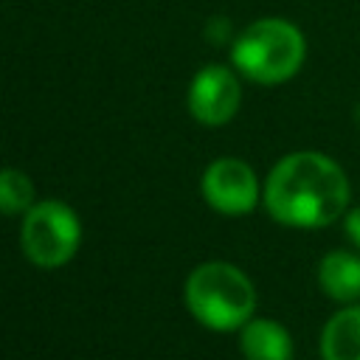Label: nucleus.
Wrapping results in <instances>:
<instances>
[{
  "label": "nucleus",
  "mask_w": 360,
  "mask_h": 360,
  "mask_svg": "<svg viewBox=\"0 0 360 360\" xmlns=\"http://www.w3.org/2000/svg\"><path fill=\"white\" fill-rule=\"evenodd\" d=\"M20 245L28 262L45 270L68 264L82 245V222L62 200H39L22 214Z\"/></svg>",
  "instance_id": "4"
},
{
  "label": "nucleus",
  "mask_w": 360,
  "mask_h": 360,
  "mask_svg": "<svg viewBox=\"0 0 360 360\" xmlns=\"http://www.w3.org/2000/svg\"><path fill=\"white\" fill-rule=\"evenodd\" d=\"M239 352L245 360H292V335L273 318H250L239 329Z\"/></svg>",
  "instance_id": "8"
},
{
  "label": "nucleus",
  "mask_w": 360,
  "mask_h": 360,
  "mask_svg": "<svg viewBox=\"0 0 360 360\" xmlns=\"http://www.w3.org/2000/svg\"><path fill=\"white\" fill-rule=\"evenodd\" d=\"M34 202L31 177L20 169H0V214H25Z\"/></svg>",
  "instance_id": "10"
},
{
  "label": "nucleus",
  "mask_w": 360,
  "mask_h": 360,
  "mask_svg": "<svg viewBox=\"0 0 360 360\" xmlns=\"http://www.w3.org/2000/svg\"><path fill=\"white\" fill-rule=\"evenodd\" d=\"M318 287L338 304L360 301V250H329L318 262Z\"/></svg>",
  "instance_id": "7"
},
{
  "label": "nucleus",
  "mask_w": 360,
  "mask_h": 360,
  "mask_svg": "<svg viewBox=\"0 0 360 360\" xmlns=\"http://www.w3.org/2000/svg\"><path fill=\"white\" fill-rule=\"evenodd\" d=\"M200 191L205 202L225 217L250 214L262 200L256 172L239 158H217L214 163H208L200 180Z\"/></svg>",
  "instance_id": "5"
},
{
  "label": "nucleus",
  "mask_w": 360,
  "mask_h": 360,
  "mask_svg": "<svg viewBox=\"0 0 360 360\" xmlns=\"http://www.w3.org/2000/svg\"><path fill=\"white\" fill-rule=\"evenodd\" d=\"M321 360H360V301L340 304L318 338Z\"/></svg>",
  "instance_id": "9"
},
{
  "label": "nucleus",
  "mask_w": 360,
  "mask_h": 360,
  "mask_svg": "<svg viewBox=\"0 0 360 360\" xmlns=\"http://www.w3.org/2000/svg\"><path fill=\"white\" fill-rule=\"evenodd\" d=\"M343 222V236L354 245V250H360V205L346 208V214L340 217Z\"/></svg>",
  "instance_id": "11"
},
{
  "label": "nucleus",
  "mask_w": 360,
  "mask_h": 360,
  "mask_svg": "<svg viewBox=\"0 0 360 360\" xmlns=\"http://www.w3.org/2000/svg\"><path fill=\"white\" fill-rule=\"evenodd\" d=\"M186 307L214 332L242 329L256 312V287L231 262H202L186 278Z\"/></svg>",
  "instance_id": "2"
},
{
  "label": "nucleus",
  "mask_w": 360,
  "mask_h": 360,
  "mask_svg": "<svg viewBox=\"0 0 360 360\" xmlns=\"http://www.w3.org/2000/svg\"><path fill=\"white\" fill-rule=\"evenodd\" d=\"M242 104V84L225 65H205L194 73L188 87V112L205 127L228 124Z\"/></svg>",
  "instance_id": "6"
},
{
  "label": "nucleus",
  "mask_w": 360,
  "mask_h": 360,
  "mask_svg": "<svg viewBox=\"0 0 360 360\" xmlns=\"http://www.w3.org/2000/svg\"><path fill=\"white\" fill-rule=\"evenodd\" d=\"M307 59V39L301 28L281 17H262L250 22L231 45L233 68L256 84L290 82Z\"/></svg>",
  "instance_id": "3"
},
{
  "label": "nucleus",
  "mask_w": 360,
  "mask_h": 360,
  "mask_svg": "<svg viewBox=\"0 0 360 360\" xmlns=\"http://www.w3.org/2000/svg\"><path fill=\"white\" fill-rule=\"evenodd\" d=\"M352 200V183L343 166L326 152L298 149L276 160L264 186L262 202L284 228L315 231L338 222Z\"/></svg>",
  "instance_id": "1"
}]
</instances>
